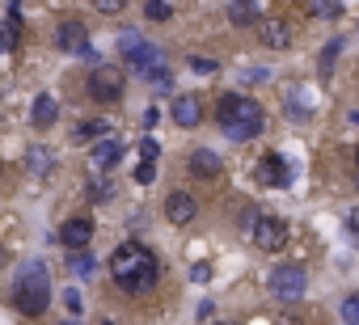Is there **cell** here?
<instances>
[{
	"mask_svg": "<svg viewBox=\"0 0 359 325\" xmlns=\"http://www.w3.org/2000/svg\"><path fill=\"white\" fill-rule=\"evenodd\" d=\"M68 266H72V275H76V279H89L97 262H93L89 254H68Z\"/></svg>",
	"mask_w": 359,
	"mask_h": 325,
	"instance_id": "20",
	"label": "cell"
},
{
	"mask_svg": "<svg viewBox=\"0 0 359 325\" xmlns=\"http://www.w3.org/2000/svg\"><path fill=\"white\" fill-rule=\"evenodd\" d=\"M165 216H169V224L187 228V224L199 216V203H195V195H187V191H173V195L165 199Z\"/></svg>",
	"mask_w": 359,
	"mask_h": 325,
	"instance_id": "9",
	"label": "cell"
},
{
	"mask_svg": "<svg viewBox=\"0 0 359 325\" xmlns=\"http://www.w3.org/2000/svg\"><path fill=\"white\" fill-rule=\"evenodd\" d=\"M216 118H220V131H224L229 139H237V144L254 139V135L266 127V114H262V106H258L254 97H245V93H224V97H220V110H216Z\"/></svg>",
	"mask_w": 359,
	"mask_h": 325,
	"instance_id": "2",
	"label": "cell"
},
{
	"mask_svg": "<svg viewBox=\"0 0 359 325\" xmlns=\"http://www.w3.org/2000/svg\"><path fill=\"white\" fill-rule=\"evenodd\" d=\"M102 325H110V321H102Z\"/></svg>",
	"mask_w": 359,
	"mask_h": 325,
	"instance_id": "37",
	"label": "cell"
},
{
	"mask_svg": "<svg viewBox=\"0 0 359 325\" xmlns=\"http://www.w3.org/2000/svg\"><path fill=\"white\" fill-rule=\"evenodd\" d=\"M169 114H173L177 127H199V123H203V97H199V93H177Z\"/></svg>",
	"mask_w": 359,
	"mask_h": 325,
	"instance_id": "10",
	"label": "cell"
},
{
	"mask_svg": "<svg viewBox=\"0 0 359 325\" xmlns=\"http://www.w3.org/2000/svg\"><path fill=\"white\" fill-rule=\"evenodd\" d=\"M144 13H148V22H169V18H173V9H169V5H161V0H156V5H148Z\"/></svg>",
	"mask_w": 359,
	"mask_h": 325,
	"instance_id": "25",
	"label": "cell"
},
{
	"mask_svg": "<svg viewBox=\"0 0 359 325\" xmlns=\"http://www.w3.org/2000/svg\"><path fill=\"white\" fill-rule=\"evenodd\" d=\"M304 287H309V275H304L300 262H283V266L271 270V296H275V300L296 304V300L304 296Z\"/></svg>",
	"mask_w": 359,
	"mask_h": 325,
	"instance_id": "4",
	"label": "cell"
},
{
	"mask_svg": "<svg viewBox=\"0 0 359 325\" xmlns=\"http://www.w3.org/2000/svg\"><path fill=\"white\" fill-rule=\"evenodd\" d=\"M102 139H110V123H81V131H76V144H102Z\"/></svg>",
	"mask_w": 359,
	"mask_h": 325,
	"instance_id": "18",
	"label": "cell"
},
{
	"mask_svg": "<svg viewBox=\"0 0 359 325\" xmlns=\"http://www.w3.org/2000/svg\"><path fill=\"white\" fill-rule=\"evenodd\" d=\"M127 64H131V72H135V76H144V81H152V85H156L161 76H169L165 51H161V47H148V43H144L140 51H131V55H127Z\"/></svg>",
	"mask_w": 359,
	"mask_h": 325,
	"instance_id": "7",
	"label": "cell"
},
{
	"mask_svg": "<svg viewBox=\"0 0 359 325\" xmlns=\"http://www.w3.org/2000/svg\"><path fill=\"white\" fill-rule=\"evenodd\" d=\"M250 237H254V245L262 254H279L287 245V220L283 216H258L254 228H250Z\"/></svg>",
	"mask_w": 359,
	"mask_h": 325,
	"instance_id": "6",
	"label": "cell"
},
{
	"mask_svg": "<svg viewBox=\"0 0 359 325\" xmlns=\"http://www.w3.org/2000/svg\"><path fill=\"white\" fill-rule=\"evenodd\" d=\"M191 174H195V178H216V174H220V156H216L212 148H195V152H191Z\"/></svg>",
	"mask_w": 359,
	"mask_h": 325,
	"instance_id": "15",
	"label": "cell"
},
{
	"mask_svg": "<svg viewBox=\"0 0 359 325\" xmlns=\"http://www.w3.org/2000/svg\"><path fill=\"white\" fill-rule=\"evenodd\" d=\"M152 178H156V165H140V170H135V182H140V186H152Z\"/></svg>",
	"mask_w": 359,
	"mask_h": 325,
	"instance_id": "28",
	"label": "cell"
},
{
	"mask_svg": "<svg viewBox=\"0 0 359 325\" xmlns=\"http://www.w3.org/2000/svg\"><path fill=\"white\" fill-rule=\"evenodd\" d=\"M309 13H313V18H338L342 5H309Z\"/></svg>",
	"mask_w": 359,
	"mask_h": 325,
	"instance_id": "26",
	"label": "cell"
},
{
	"mask_svg": "<svg viewBox=\"0 0 359 325\" xmlns=\"http://www.w3.org/2000/svg\"><path fill=\"white\" fill-rule=\"evenodd\" d=\"M97 13H123V5H118V0H106V5L97 0Z\"/></svg>",
	"mask_w": 359,
	"mask_h": 325,
	"instance_id": "32",
	"label": "cell"
},
{
	"mask_svg": "<svg viewBox=\"0 0 359 325\" xmlns=\"http://www.w3.org/2000/svg\"><path fill=\"white\" fill-rule=\"evenodd\" d=\"M60 241H64L68 254H85V245L93 241V220H89V216H72V220H64V224H60Z\"/></svg>",
	"mask_w": 359,
	"mask_h": 325,
	"instance_id": "8",
	"label": "cell"
},
{
	"mask_svg": "<svg viewBox=\"0 0 359 325\" xmlns=\"http://www.w3.org/2000/svg\"><path fill=\"white\" fill-rule=\"evenodd\" d=\"M110 275H114V283H118L127 296H144V291L156 287V279H161V262H156L152 249L127 241V245H118V249L110 254Z\"/></svg>",
	"mask_w": 359,
	"mask_h": 325,
	"instance_id": "1",
	"label": "cell"
},
{
	"mask_svg": "<svg viewBox=\"0 0 359 325\" xmlns=\"http://www.w3.org/2000/svg\"><path fill=\"white\" fill-rule=\"evenodd\" d=\"M191 68H195L199 76H212V72H216L220 64H216V60H208V55H191Z\"/></svg>",
	"mask_w": 359,
	"mask_h": 325,
	"instance_id": "24",
	"label": "cell"
},
{
	"mask_svg": "<svg viewBox=\"0 0 359 325\" xmlns=\"http://www.w3.org/2000/svg\"><path fill=\"white\" fill-rule=\"evenodd\" d=\"M355 165H359V148H355Z\"/></svg>",
	"mask_w": 359,
	"mask_h": 325,
	"instance_id": "36",
	"label": "cell"
},
{
	"mask_svg": "<svg viewBox=\"0 0 359 325\" xmlns=\"http://www.w3.org/2000/svg\"><path fill=\"white\" fill-rule=\"evenodd\" d=\"M338 51H342V43H330V47L321 51V72H330V60H334Z\"/></svg>",
	"mask_w": 359,
	"mask_h": 325,
	"instance_id": "29",
	"label": "cell"
},
{
	"mask_svg": "<svg viewBox=\"0 0 359 325\" xmlns=\"http://www.w3.org/2000/svg\"><path fill=\"white\" fill-rule=\"evenodd\" d=\"M64 304H68V312H72V317H76V312L85 308V300H81V291H68V296H64Z\"/></svg>",
	"mask_w": 359,
	"mask_h": 325,
	"instance_id": "30",
	"label": "cell"
},
{
	"mask_svg": "<svg viewBox=\"0 0 359 325\" xmlns=\"http://www.w3.org/2000/svg\"><path fill=\"white\" fill-rule=\"evenodd\" d=\"M18 47V22L9 18L5 26H0V55H5V51H13Z\"/></svg>",
	"mask_w": 359,
	"mask_h": 325,
	"instance_id": "22",
	"label": "cell"
},
{
	"mask_svg": "<svg viewBox=\"0 0 359 325\" xmlns=\"http://www.w3.org/2000/svg\"><path fill=\"white\" fill-rule=\"evenodd\" d=\"M258 182H262V186H283V182H287V160H283L279 152H266V156L258 160Z\"/></svg>",
	"mask_w": 359,
	"mask_h": 325,
	"instance_id": "11",
	"label": "cell"
},
{
	"mask_svg": "<svg viewBox=\"0 0 359 325\" xmlns=\"http://www.w3.org/2000/svg\"><path fill=\"white\" fill-rule=\"evenodd\" d=\"M51 160H55L51 148H30V152H26V170H30V174H51Z\"/></svg>",
	"mask_w": 359,
	"mask_h": 325,
	"instance_id": "17",
	"label": "cell"
},
{
	"mask_svg": "<svg viewBox=\"0 0 359 325\" xmlns=\"http://www.w3.org/2000/svg\"><path fill=\"white\" fill-rule=\"evenodd\" d=\"M346 228H351V233H359V207H355V212L346 216Z\"/></svg>",
	"mask_w": 359,
	"mask_h": 325,
	"instance_id": "34",
	"label": "cell"
},
{
	"mask_svg": "<svg viewBox=\"0 0 359 325\" xmlns=\"http://www.w3.org/2000/svg\"><path fill=\"white\" fill-rule=\"evenodd\" d=\"M13 300L26 317H43L47 304H51V275L43 262H30L22 275H18V287H13Z\"/></svg>",
	"mask_w": 359,
	"mask_h": 325,
	"instance_id": "3",
	"label": "cell"
},
{
	"mask_svg": "<svg viewBox=\"0 0 359 325\" xmlns=\"http://www.w3.org/2000/svg\"><path fill=\"white\" fill-rule=\"evenodd\" d=\"M275 325H300V321H296L292 312H279V317H275Z\"/></svg>",
	"mask_w": 359,
	"mask_h": 325,
	"instance_id": "33",
	"label": "cell"
},
{
	"mask_svg": "<svg viewBox=\"0 0 359 325\" xmlns=\"http://www.w3.org/2000/svg\"><path fill=\"white\" fill-rule=\"evenodd\" d=\"M55 114H60V102H55L51 93H43V97H34V110H30V118H34V127H51V123H55Z\"/></svg>",
	"mask_w": 359,
	"mask_h": 325,
	"instance_id": "16",
	"label": "cell"
},
{
	"mask_svg": "<svg viewBox=\"0 0 359 325\" xmlns=\"http://www.w3.org/2000/svg\"><path fill=\"white\" fill-rule=\"evenodd\" d=\"M342 321H346V325H359V291L342 300Z\"/></svg>",
	"mask_w": 359,
	"mask_h": 325,
	"instance_id": "23",
	"label": "cell"
},
{
	"mask_svg": "<svg viewBox=\"0 0 359 325\" xmlns=\"http://www.w3.org/2000/svg\"><path fill=\"white\" fill-rule=\"evenodd\" d=\"M156 152H161V148H156V139H144V144H140V156H144V165H152V160H156Z\"/></svg>",
	"mask_w": 359,
	"mask_h": 325,
	"instance_id": "27",
	"label": "cell"
},
{
	"mask_svg": "<svg viewBox=\"0 0 359 325\" xmlns=\"http://www.w3.org/2000/svg\"><path fill=\"white\" fill-rule=\"evenodd\" d=\"M191 279H195V283H208V279H212V266H208V262H199V266L191 270Z\"/></svg>",
	"mask_w": 359,
	"mask_h": 325,
	"instance_id": "31",
	"label": "cell"
},
{
	"mask_svg": "<svg viewBox=\"0 0 359 325\" xmlns=\"http://www.w3.org/2000/svg\"><path fill=\"white\" fill-rule=\"evenodd\" d=\"M89 203H110L114 199V182H89Z\"/></svg>",
	"mask_w": 359,
	"mask_h": 325,
	"instance_id": "21",
	"label": "cell"
},
{
	"mask_svg": "<svg viewBox=\"0 0 359 325\" xmlns=\"http://www.w3.org/2000/svg\"><path fill=\"white\" fill-rule=\"evenodd\" d=\"M262 47H271V51H287L292 47V26L287 22H262Z\"/></svg>",
	"mask_w": 359,
	"mask_h": 325,
	"instance_id": "13",
	"label": "cell"
},
{
	"mask_svg": "<svg viewBox=\"0 0 359 325\" xmlns=\"http://www.w3.org/2000/svg\"><path fill=\"white\" fill-rule=\"evenodd\" d=\"M118 156H123V152H118V144H114V139H102V144H93L89 165H93L97 174H106V170H114V165H118Z\"/></svg>",
	"mask_w": 359,
	"mask_h": 325,
	"instance_id": "14",
	"label": "cell"
},
{
	"mask_svg": "<svg viewBox=\"0 0 359 325\" xmlns=\"http://www.w3.org/2000/svg\"><path fill=\"white\" fill-rule=\"evenodd\" d=\"M123 89H127V72L114 68V64H97L93 76H89V97L93 102H123Z\"/></svg>",
	"mask_w": 359,
	"mask_h": 325,
	"instance_id": "5",
	"label": "cell"
},
{
	"mask_svg": "<svg viewBox=\"0 0 359 325\" xmlns=\"http://www.w3.org/2000/svg\"><path fill=\"white\" fill-rule=\"evenodd\" d=\"M55 43H60V51H89V30L81 26V22H64L60 26V34H55Z\"/></svg>",
	"mask_w": 359,
	"mask_h": 325,
	"instance_id": "12",
	"label": "cell"
},
{
	"mask_svg": "<svg viewBox=\"0 0 359 325\" xmlns=\"http://www.w3.org/2000/svg\"><path fill=\"white\" fill-rule=\"evenodd\" d=\"M5 262H9V254H5V249H0V266H5Z\"/></svg>",
	"mask_w": 359,
	"mask_h": 325,
	"instance_id": "35",
	"label": "cell"
},
{
	"mask_svg": "<svg viewBox=\"0 0 359 325\" xmlns=\"http://www.w3.org/2000/svg\"><path fill=\"white\" fill-rule=\"evenodd\" d=\"M258 18H262L258 5H229V22L233 26H245V22H258Z\"/></svg>",
	"mask_w": 359,
	"mask_h": 325,
	"instance_id": "19",
	"label": "cell"
}]
</instances>
